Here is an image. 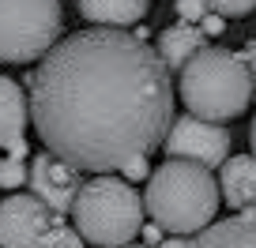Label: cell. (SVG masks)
Listing matches in <instances>:
<instances>
[{
    "instance_id": "18",
    "label": "cell",
    "mask_w": 256,
    "mask_h": 248,
    "mask_svg": "<svg viewBox=\"0 0 256 248\" xmlns=\"http://www.w3.org/2000/svg\"><path fill=\"white\" fill-rule=\"evenodd\" d=\"M124 177H147V158H136V162H128L124 169H120Z\"/></svg>"
},
{
    "instance_id": "3",
    "label": "cell",
    "mask_w": 256,
    "mask_h": 248,
    "mask_svg": "<svg viewBox=\"0 0 256 248\" xmlns=\"http://www.w3.org/2000/svg\"><path fill=\"white\" fill-rule=\"evenodd\" d=\"M181 102L188 105V117L208 124H222L245 113L252 102V79L241 56L218 45H204L181 68Z\"/></svg>"
},
{
    "instance_id": "10",
    "label": "cell",
    "mask_w": 256,
    "mask_h": 248,
    "mask_svg": "<svg viewBox=\"0 0 256 248\" xmlns=\"http://www.w3.org/2000/svg\"><path fill=\"white\" fill-rule=\"evenodd\" d=\"M26 90L16 79L0 75V151H16L23 147V132H26Z\"/></svg>"
},
{
    "instance_id": "9",
    "label": "cell",
    "mask_w": 256,
    "mask_h": 248,
    "mask_svg": "<svg viewBox=\"0 0 256 248\" xmlns=\"http://www.w3.org/2000/svg\"><path fill=\"white\" fill-rule=\"evenodd\" d=\"M218 200L230 203V211L256 215V158L248 154H230L218 166Z\"/></svg>"
},
{
    "instance_id": "16",
    "label": "cell",
    "mask_w": 256,
    "mask_h": 248,
    "mask_svg": "<svg viewBox=\"0 0 256 248\" xmlns=\"http://www.w3.org/2000/svg\"><path fill=\"white\" fill-rule=\"evenodd\" d=\"M174 11L181 15V23H196V19L208 15V4H204V0H177Z\"/></svg>"
},
{
    "instance_id": "1",
    "label": "cell",
    "mask_w": 256,
    "mask_h": 248,
    "mask_svg": "<svg viewBox=\"0 0 256 248\" xmlns=\"http://www.w3.org/2000/svg\"><path fill=\"white\" fill-rule=\"evenodd\" d=\"M26 113L46 154L76 173L113 177L162 147L174 124V83L144 34L76 30L26 83Z\"/></svg>"
},
{
    "instance_id": "21",
    "label": "cell",
    "mask_w": 256,
    "mask_h": 248,
    "mask_svg": "<svg viewBox=\"0 0 256 248\" xmlns=\"http://www.w3.org/2000/svg\"><path fill=\"white\" fill-rule=\"evenodd\" d=\"M124 248H147V245H124Z\"/></svg>"
},
{
    "instance_id": "13",
    "label": "cell",
    "mask_w": 256,
    "mask_h": 248,
    "mask_svg": "<svg viewBox=\"0 0 256 248\" xmlns=\"http://www.w3.org/2000/svg\"><path fill=\"white\" fill-rule=\"evenodd\" d=\"M147 8H151L147 0H80V15L106 30H124L132 23H144Z\"/></svg>"
},
{
    "instance_id": "11",
    "label": "cell",
    "mask_w": 256,
    "mask_h": 248,
    "mask_svg": "<svg viewBox=\"0 0 256 248\" xmlns=\"http://www.w3.org/2000/svg\"><path fill=\"white\" fill-rule=\"evenodd\" d=\"M204 45H208V38H204L200 26L177 23V26H166L151 49H154V56L162 60V68H166V72H181V68L188 64V60L200 53Z\"/></svg>"
},
{
    "instance_id": "4",
    "label": "cell",
    "mask_w": 256,
    "mask_h": 248,
    "mask_svg": "<svg viewBox=\"0 0 256 248\" xmlns=\"http://www.w3.org/2000/svg\"><path fill=\"white\" fill-rule=\"evenodd\" d=\"M72 230L94 248H124L144 230V200L124 177H94L72 203Z\"/></svg>"
},
{
    "instance_id": "7",
    "label": "cell",
    "mask_w": 256,
    "mask_h": 248,
    "mask_svg": "<svg viewBox=\"0 0 256 248\" xmlns=\"http://www.w3.org/2000/svg\"><path fill=\"white\" fill-rule=\"evenodd\" d=\"M162 147L174 162H192V166H204L211 173L215 166H222L230 158V128L208 124V120H196V117H177L170 124Z\"/></svg>"
},
{
    "instance_id": "2",
    "label": "cell",
    "mask_w": 256,
    "mask_h": 248,
    "mask_svg": "<svg viewBox=\"0 0 256 248\" xmlns=\"http://www.w3.org/2000/svg\"><path fill=\"white\" fill-rule=\"evenodd\" d=\"M218 211V184L204 166L192 162H162L147 181L144 218L170 237H196L211 226Z\"/></svg>"
},
{
    "instance_id": "15",
    "label": "cell",
    "mask_w": 256,
    "mask_h": 248,
    "mask_svg": "<svg viewBox=\"0 0 256 248\" xmlns=\"http://www.w3.org/2000/svg\"><path fill=\"white\" fill-rule=\"evenodd\" d=\"M208 11L218 19H245L256 11V0H218V4H208Z\"/></svg>"
},
{
    "instance_id": "6",
    "label": "cell",
    "mask_w": 256,
    "mask_h": 248,
    "mask_svg": "<svg viewBox=\"0 0 256 248\" xmlns=\"http://www.w3.org/2000/svg\"><path fill=\"white\" fill-rule=\"evenodd\" d=\"M0 248H83L72 222L56 218L30 192L0 200Z\"/></svg>"
},
{
    "instance_id": "14",
    "label": "cell",
    "mask_w": 256,
    "mask_h": 248,
    "mask_svg": "<svg viewBox=\"0 0 256 248\" xmlns=\"http://www.w3.org/2000/svg\"><path fill=\"white\" fill-rule=\"evenodd\" d=\"M26 143L8 151V158H0V188H23L26 184Z\"/></svg>"
},
{
    "instance_id": "20",
    "label": "cell",
    "mask_w": 256,
    "mask_h": 248,
    "mask_svg": "<svg viewBox=\"0 0 256 248\" xmlns=\"http://www.w3.org/2000/svg\"><path fill=\"white\" fill-rule=\"evenodd\" d=\"M158 248H184V237H170V241H162Z\"/></svg>"
},
{
    "instance_id": "8",
    "label": "cell",
    "mask_w": 256,
    "mask_h": 248,
    "mask_svg": "<svg viewBox=\"0 0 256 248\" xmlns=\"http://www.w3.org/2000/svg\"><path fill=\"white\" fill-rule=\"evenodd\" d=\"M26 188H30V196L42 200L56 218H64L72 211L83 181H80V173H76L72 166L56 162L53 154H34L30 166H26Z\"/></svg>"
},
{
    "instance_id": "19",
    "label": "cell",
    "mask_w": 256,
    "mask_h": 248,
    "mask_svg": "<svg viewBox=\"0 0 256 248\" xmlns=\"http://www.w3.org/2000/svg\"><path fill=\"white\" fill-rule=\"evenodd\" d=\"M248 143H252V154H248V158H256V117H252V124H248Z\"/></svg>"
},
{
    "instance_id": "5",
    "label": "cell",
    "mask_w": 256,
    "mask_h": 248,
    "mask_svg": "<svg viewBox=\"0 0 256 248\" xmlns=\"http://www.w3.org/2000/svg\"><path fill=\"white\" fill-rule=\"evenodd\" d=\"M56 41H60V4L56 0H26V4L0 0V60L4 64L42 60Z\"/></svg>"
},
{
    "instance_id": "17",
    "label": "cell",
    "mask_w": 256,
    "mask_h": 248,
    "mask_svg": "<svg viewBox=\"0 0 256 248\" xmlns=\"http://www.w3.org/2000/svg\"><path fill=\"white\" fill-rule=\"evenodd\" d=\"M241 64H245L248 79H252V90H256V41H245V49H241Z\"/></svg>"
},
{
    "instance_id": "12",
    "label": "cell",
    "mask_w": 256,
    "mask_h": 248,
    "mask_svg": "<svg viewBox=\"0 0 256 248\" xmlns=\"http://www.w3.org/2000/svg\"><path fill=\"white\" fill-rule=\"evenodd\" d=\"M184 248H256V215L211 222L204 233L184 241Z\"/></svg>"
}]
</instances>
